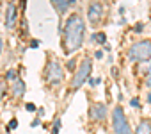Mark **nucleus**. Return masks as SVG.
<instances>
[{"label":"nucleus","mask_w":151,"mask_h":134,"mask_svg":"<svg viewBox=\"0 0 151 134\" xmlns=\"http://www.w3.org/2000/svg\"><path fill=\"white\" fill-rule=\"evenodd\" d=\"M105 114H107V107H105L103 104H94V106L91 107V116H93V120H103Z\"/></svg>","instance_id":"nucleus-8"},{"label":"nucleus","mask_w":151,"mask_h":134,"mask_svg":"<svg viewBox=\"0 0 151 134\" xmlns=\"http://www.w3.org/2000/svg\"><path fill=\"white\" fill-rule=\"evenodd\" d=\"M23 91H25V82L23 81H14V86H13V95L14 97H22L23 95Z\"/></svg>","instance_id":"nucleus-10"},{"label":"nucleus","mask_w":151,"mask_h":134,"mask_svg":"<svg viewBox=\"0 0 151 134\" xmlns=\"http://www.w3.org/2000/svg\"><path fill=\"white\" fill-rule=\"evenodd\" d=\"M147 82H149V84H151V79H149V81H147Z\"/></svg>","instance_id":"nucleus-21"},{"label":"nucleus","mask_w":151,"mask_h":134,"mask_svg":"<svg viewBox=\"0 0 151 134\" xmlns=\"http://www.w3.org/2000/svg\"><path fill=\"white\" fill-rule=\"evenodd\" d=\"M91 68H93V64H91V61L89 59H84L82 61V64L78 66V70H77V74H75V77H73V88L77 90V88H80L87 79H89V74H91Z\"/></svg>","instance_id":"nucleus-4"},{"label":"nucleus","mask_w":151,"mask_h":134,"mask_svg":"<svg viewBox=\"0 0 151 134\" xmlns=\"http://www.w3.org/2000/svg\"><path fill=\"white\" fill-rule=\"evenodd\" d=\"M84 31H86V25L78 15H71L68 18L66 27H64V47H66L64 50H66V54H73L82 47Z\"/></svg>","instance_id":"nucleus-1"},{"label":"nucleus","mask_w":151,"mask_h":134,"mask_svg":"<svg viewBox=\"0 0 151 134\" xmlns=\"http://www.w3.org/2000/svg\"><path fill=\"white\" fill-rule=\"evenodd\" d=\"M37 45H39V41H36V39H34V41H32V43H30V47H32V48H36V47H37Z\"/></svg>","instance_id":"nucleus-17"},{"label":"nucleus","mask_w":151,"mask_h":134,"mask_svg":"<svg viewBox=\"0 0 151 134\" xmlns=\"http://www.w3.org/2000/svg\"><path fill=\"white\" fill-rule=\"evenodd\" d=\"M16 23V6L11 2L7 6V13H6V27L7 29H13Z\"/></svg>","instance_id":"nucleus-7"},{"label":"nucleus","mask_w":151,"mask_h":134,"mask_svg":"<svg viewBox=\"0 0 151 134\" xmlns=\"http://www.w3.org/2000/svg\"><path fill=\"white\" fill-rule=\"evenodd\" d=\"M98 82H100V79H91V84H93V86H96Z\"/></svg>","instance_id":"nucleus-18"},{"label":"nucleus","mask_w":151,"mask_h":134,"mask_svg":"<svg viewBox=\"0 0 151 134\" xmlns=\"http://www.w3.org/2000/svg\"><path fill=\"white\" fill-rule=\"evenodd\" d=\"M62 77H64V74H62L60 64L55 59H52L48 63V68H46V81H48V84H59L62 81Z\"/></svg>","instance_id":"nucleus-5"},{"label":"nucleus","mask_w":151,"mask_h":134,"mask_svg":"<svg viewBox=\"0 0 151 134\" xmlns=\"http://www.w3.org/2000/svg\"><path fill=\"white\" fill-rule=\"evenodd\" d=\"M130 57L133 61H147L151 57V41L142 39L139 43H133L130 48Z\"/></svg>","instance_id":"nucleus-2"},{"label":"nucleus","mask_w":151,"mask_h":134,"mask_svg":"<svg viewBox=\"0 0 151 134\" xmlns=\"http://www.w3.org/2000/svg\"><path fill=\"white\" fill-rule=\"evenodd\" d=\"M101 15H103V7L100 2H93L89 6V11H87V18L91 23H98L101 20Z\"/></svg>","instance_id":"nucleus-6"},{"label":"nucleus","mask_w":151,"mask_h":134,"mask_svg":"<svg viewBox=\"0 0 151 134\" xmlns=\"http://www.w3.org/2000/svg\"><path fill=\"white\" fill-rule=\"evenodd\" d=\"M2 48H4V41H2V38H0V54H2Z\"/></svg>","instance_id":"nucleus-19"},{"label":"nucleus","mask_w":151,"mask_h":134,"mask_svg":"<svg viewBox=\"0 0 151 134\" xmlns=\"http://www.w3.org/2000/svg\"><path fill=\"white\" fill-rule=\"evenodd\" d=\"M6 79H7V81H18V79H16V72H14V70L7 72V77H6Z\"/></svg>","instance_id":"nucleus-13"},{"label":"nucleus","mask_w":151,"mask_h":134,"mask_svg":"<svg viewBox=\"0 0 151 134\" xmlns=\"http://www.w3.org/2000/svg\"><path fill=\"white\" fill-rule=\"evenodd\" d=\"M0 98H2V86H0Z\"/></svg>","instance_id":"nucleus-20"},{"label":"nucleus","mask_w":151,"mask_h":134,"mask_svg":"<svg viewBox=\"0 0 151 134\" xmlns=\"http://www.w3.org/2000/svg\"><path fill=\"white\" fill-rule=\"evenodd\" d=\"M112 125H114L116 134H132L128 120H126L124 111L121 107H114V111H112Z\"/></svg>","instance_id":"nucleus-3"},{"label":"nucleus","mask_w":151,"mask_h":134,"mask_svg":"<svg viewBox=\"0 0 151 134\" xmlns=\"http://www.w3.org/2000/svg\"><path fill=\"white\" fill-rule=\"evenodd\" d=\"M27 111H36V106H34L32 102H29V104H27Z\"/></svg>","instance_id":"nucleus-15"},{"label":"nucleus","mask_w":151,"mask_h":134,"mask_svg":"<svg viewBox=\"0 0 151 134\" xmlns=\"http://www.w3.org/2000/svg\"><path fill=\"white\" fill-rule=\"evenodd\" d=\"M16 127H18V122H16V120H13V122L7 125V129H9V130H13V129H16Z\"/></svg>","instance_id":"nucleus-14"},{"label":"nucleus","mask_w":151,"mask_h":134,"mask_svg":"<svg viewBox=\"0 0 151 134\" xmlns=\"http://www.w3.org/2000/svg\"><path fill=\"white\" fill-rule=\"evenodd\" d=\"M135 134H151V123L149 122H140Z\"/></svg>","instance_id":"nucleus-11"},{"label":"nucleus","mask_w":151,"mask_h":134,"mask_svg":"<svg viewBox=\"0 0 151 134\" xmlns=\"http://www.w3.org/2000/svg\"><path fill=\"white\" fill-rule=\"evenodd\" d=\"M93 39H94L96 43H105V41H107V36H105L103 32H98V34L93 36Z\"/></svg>","instance_id":"nucleus-12"},{"label":"nucleus","mask_w":151,"mask_h":134,"mask_svg":"<svg viewBox=\"0 0 151 134\" xmlns=\"http://www.w3.org/2000/svg\"><path fill=\"white\" fill-rule=\"evenodd\" d=\"M133 107H139V98H132V102H130Z\"/></svg>","instance_id":"nucleus-16"},{"label":"nucleus","mask_w":151,"mask_h":134,"mask_svg":"<svg viewBox=\"0 0 151 134\" xmlns=\"http://www.w3.org/2000/svg\"><path fill=\"white\" fill-rule=\"evenodd\" d=\"M52 4H53V7L57 9L59 15H64L68 11V7L73 4V0H52Z\"/></svg>","instance_id":"nucleus-9"}]
</instances>
